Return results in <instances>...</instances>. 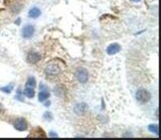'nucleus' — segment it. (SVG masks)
Listing matches in <instances>:
<instances>
[{
  "label": "nucleus",
  "instance_id": "obj_1",
  "mask_svg": "<svg viewBox=\"0 0 161 140\" xmlns=\"http://www.w3.org/2000/svg\"><path fill=\"white\" fill-rule=\"evenodd\" d=\"M136 99L139 103L145 104L151 100V94L145 89H139L136 92Z\"/></svg>",
  "mask_w": 161,
  "mask_h": 140
},
{
  "label": "nucleus",
  "instance_id": "obj_2",
  "mask_svg": "<svg viewBox=\"0 0 161 140\" xmlns=\"http://www.w3.org/2000/svg\"><path fill=\"white\" fill-rule=\"evenodd\" d=\"M59 72H60V69L56 63H48L46 68V70H44V73H46V77H50V78L56 77V76L59 74Z\"/></svg>",
  "mask_w": 161,
  "mask_h": 140
},
{
  "label": "nucleus",
  "instance_id": "obj_3",
  "mask_svg": "<svg viewBox=\"0 0 161 140\" xmlns=\"http://www.w3.org/2000/svg\"><path fill=\"white\" fill-rule=\"evenodd\" d=\"M76 80L80 83V84H86L89 80V73L86 69L84 68H80V69H78L76 72Z\"/></svg>",
  "mask_w": 161,
  "mask_h": 140
},
{
  "label": "nucleus",
  "instance_id": "obj_4",
  "mask_svg": "<svg viewBox=\"0 0 161 140\" xmlns=\"http://www.w3.org/2000/svg\"><path fill=\"white\" fill-rule=\"evenodd\" d=\"M35 33V27L32 24H25L21 29V35L23 38H30Z\"/></svg>",
  "mask_w": 161,
  "mask_h": 140
},
{
  "label": "nucleus",
  "instance_id": "obj_5",
  "mask_svg": "<svg viewBox=\"0 0 161 140\" xmlns=\"http://www.w3.org/2000/svg\"><path fill=\"white\" fill-rule=\"evenodd\" d=\"M14 128L17 131H25L28 127L27 121L24 118H17L13 123Z\"/></svg>",
  "mask_w": 161,
  "mask_h": 140
},
{
  "label": "nucleus",
  "instance_id": "obj_6",
  "mask_svg": "<svg viewBox=\"0 0 161 140\" xmlns=\"http://www.w3.org/2000/svg\"><path fill=\"white\" fill-rule=\"evenodd\" d=\"M40 59H41V55H40L38 53H36V51H29V53L27 54V57H26L27 63H38Z\"/></svg>",
  "mask_w": 161,
  "mask_h": 140
},
{
  "label": "nucleus",
  "instance_id": "obj_7",
  "mask_svg": "<svg viewBox=\"0 0 161 140\" xmlns=\"http://www.w3.org/2000/svg\"><path fill=\"white\" fill-rule=\"evenodd\" d=\"M74 111L78 115H84L88 111V105L86 103H78L74 108Z\"/></svg>",
  "mask_w": 161,
  "mask_h": 140
},
{
  "label": "nucleus",
  "instance_id": "obj_8",
  "mask_svg": "<svg viewBox=\"0 0 161 140\" xmlns=\"http://www.w3.org/2000/svg\"><path fill=\"white\" fill-rule=\"evenodd\" d=\"M121 50V46L119 45V43H117V42H114V43H112V45H110L108 47H107V54L109 55H116V54H118L119 51Z\"/></svg>",
  "mask_w": 161,
  "mask_h": 140
},
{
  "label": "nucleus",
  "instance_id": "obj_9",
  "mask_svg": "<svg viewBox=\"0 0 161 140\" xmlns=\"http://www.w3.org/2000/svg\"><path fill=\"white\" fill-rule=\"evenodd\" d=\"M40 15H41V11L38 8V7H32V8L29 9L28 11V17L29 18H32V19H36L38 18Z\"/></svg>",
  "mask_w": 161,
  "mask_h": 140
},
{
  "label": "nucleus",
  "instance_id": "obj_10",
  "mask_svg": "<svg viewBox=\"0 0 161 140\" xmlns=\"http://www.w3.org/2000/svg\"><path fill=\"white\" fill-rule=\"evenodd\" d=\"M48 97H50V93H48L47 89L40 90L39 94H38V101L39 102H44L46 100L48 99Z\"/></svg>",
  "mask_w": 161,
  "mask_h": 140
},
{
  "label": "nucleus",
  "instance_id": "obj_11",
  "mask_svg": "<svg viewBox=\"0 0 161 140\" xmlns=\"http://www.w3.org/2000/svg\"><path fill=\"white\" fill-rule=\"evenodd\" d=\"M23 95L25 96L27 98H33L34 97V88H31V87H26L25 89L23 90Z\"/></svg>",
  "mask_w": 161,
  "mask_h": 140
},
{
  "label": "nucleus",
  "instance_id": "obj_12",
  "mask_svg": "<svg viewBox=\"0 0 161 140\" xmlns=\"http://www.w3.org/2000/svg\"><path fill=\"white\" fill-rule=\"evenodd\" d=\"M148 130L156 135L159 134V127L157 124H150V125H148Z\"/></svg>",
  "mask_w": 161,
  "mask_h": 140
},
{
  "label": "nucleus",
  "instance_id": "obj_13",
  "mask_svg": "<svg viewBox=\"0 0 161 140\" xmlns=\"http://www.w3.org/2000/svg\"><path fill=\"white\" fill-rule=\"evenodd\" d=\"M26 86L34 88L36 86V80H35V78L34 77H29V78H28L27 81H26Z\"/></svg>",
  "mask_w": 161,
  "mask_h": 140
},
{
  "label": "nucleus",
  "instance_id": "obj_14",
  "mask_svg": "<svg viewBox=\"0 0 161 140\" xmlns=\"http://www.w3.org/2000/svg\"><path fill=\"white\" fill-rule=\"evenodd\" d=\"M12 89H13V85H9V86H6V87H2V88H0V91H2L4 92V93H7V94H9L10 92L12 91Z\"/></svg>",
  "mask_w": 161,
  "mask_h": 140
},
{
  "label": "nucleus",
  "instance_id": "obj_15",
  "mask_svg": "<svg viewBox=\"0 0 161 140\" xmlns=\"http://www.w3.org/2000/svg\"><path fill=\"white\" fill-rule=\"evenodd\" d=\"M44 119H46V120H51L52 119L50 112H46V113H44Z\"/></svg>",
  "mask_w": 161,
  "mask_h": 140
},
{
  "label": "nucleus",
  "instance_id": "obj_16",
  "mask_svg": "<svg viewBox=\"0 0 161 140\" xmlns=\"http://www.w3.org/2000/svg\"><path fill=\"white\" fill-rule=\"evenodd\" d=\"M2 111H3V106L0 105V112H2Z\"/></svg>",
  "mask_w": 161,
  "mask_h": 140
},
{
  "label": "nucleus",
  "instance_id": "obj_17",
  "mask_svg": "<svg viewBox=\"0 0 161 140\" xmlns=\"http://www.w3.org/2000/svg\"><path fill=\"white\" fill-rule=\"evenodd\" d=\"M16 23H17V24H19V23H20V18H18V20L16 21Z\"/></svg>",
  "mask_w": 161,
  "mask_h": 140
},
{
  "label": "nucleus",
  "instance_id": "obj_18",
  "mask_svg": "<svg viewBox=\"0 0 161 140\" xmlns=\"http://www.w3.org/2000/svg\"><path fill=\"white\" fill-rule=\"evenodd\" d=\"M51 136H58V134H54V133H50Z\"/></svg>",
  "mask_w": 161,
  "mask_h": 140
},
{
  "label": "nucleus",
  "instance_id": "obj_19",
  "mask_svg": "<svg viewBox=\"0 0 161 140\" xmlns=\"http://www.w3.org/2000/svg\"><path fill=\"white\" fill-rule=\"evenodd\" d=\"M132 1H134V2H139L140 0H132Z\"/></svg>",
  "mask_w": 161,
  "mask_h": 140
}]
</instances>
